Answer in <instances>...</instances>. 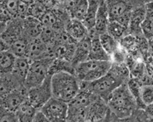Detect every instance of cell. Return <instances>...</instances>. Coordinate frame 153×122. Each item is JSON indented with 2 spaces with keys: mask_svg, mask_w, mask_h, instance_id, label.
<instances>
[{
  "mask_svg": "<svg viewBox=\"0 0 153 122\" xmlns=\"http://www.w3.org/2000/svg\"><path fill=\"white\" fill-rule=\"evenodd\" d=\"M131 11H127V12L124 13L123 14L120 15V16H118V18H116L115 20H113V21H116L119 23V24H121L122 26H125L126 28H127L128 29L130 18H131Z\"/></svg>",
  "mask_w": 153,
  "mask_h": 122,
  "instance_id": "obj_36",
  "label": "cell"
},
{
  "mask_svg": "<svg viewBox=\"0 0 153 122\" xmlns=\"http://www.w3.org/2000/svg\"><path fill=\"white\" fill-rule=\"evenodd\" d=\"M0 121H9V122H17L16 114L0 105Z\"/></svg>",
  "mask_w": 153,
  "mask_h": 122,
  "instance_id": "obj_34",
  "label": "cell"
},
{
  "mask_svg": "<svg viewBox=\"0 0 153 122\" xmlns=\"http://www.w3.org/2000/svg\"><path fill=\"white\" fill-rule=\"evenodd\" d=\"M57 32L58 30H55L54 28L43 26L39 37L48 45H51L55 43Z\"/></svg>",
  "mask_w": 153,
  "mask_h": 122,
  "instance_id": "obj_32",
  "label": "cell"
},
{
  "mask_svg": "<svg viewBox=\"0 0 153 122\" xmlns=\"http://www.w3.org/2000/svg\"><path fill=\"white\" fill-rule=\"evenodd\" d=\"M140 98L145 105L152 104L153 102V86L152 84L143 85L141 87Z\"/></svg>",
  "mask_w": 153,
  "mask_h": 122,
  "instance_id": "obj_33",
  "label": "cell"
},
{
  "mask_svg": "<svg viewBox=\"0 0 153 122\" xmlns=\"http://www.w3.org/2000/svg\"><path fill=\"white\" fill-rule=\"evenodd\" d=\"M12 18V16L9 14L2 1L0 0V21L7 24V22H9Z\"/></svg>",
  "mask_w": 153,
  "mask_h": 122,
  "instance_id": "obj_35",
  "label": "cell"
},
{
  "mask_svg": "<svg viewBox=\"0 0 153 122\" xmlns=\"http://www.w3.org/2000/svg\"><path fill=\"white\" fill-rule=\"evenodd\" d=\"M0 76H1V74H0Z\"/></svg>",
  "mask_w": 153,
  "mask_h": 122,
  "instance_id": "obj_42",
  "label": "cell"
},
{
  "mask_svg": "<svg viewBox=\"0 0 153 122\" xmlns=\"http://www.w3.org/2000/svg\"><path fill=\"white\" fill-rule=\"evenodd\" d=\"M31 60L26 57H16L11 74L19 83L24 86V82L27 76Z\"/></svg>",
  "mask_w": 153,
  "mask_h": 122,
  "instance_id": "obj_20",
  "label": "cell"
},
{
  "mask_svg": "<svg viewBox=\"0 0 153 122\" xmlns=\"http://www.w3.org/2000/svg\"><path fill=\"white\" fill-rule=\"evenodd\" d=\"M0 36L7 43L9 47L17 39L24 36L23 33V19L13 18L7 22L4 31Z\"/></svg>",
  "mask_w": 153,
  "mask_h": 122,
  "instance_id": "obj_11",
  "label": "cell"
},
{
  "mask_svg": "<svg viewBox=\"0 0 153 122\" xmlns=\"http://www.w3.org/2000/svg\"><path fill=\"white\" fill-rule=\"evenodd\" d=\"M48 57L51 56L49 53L48 45L46 43H44L39 37L30 40L28 47V58L30 60H34Z\"/></svg>",
  "mask_w": 153,
  "mask_h": 122,
  "instance_id": "obj_13",
  "label": "cell"
},
{
  "mask_svg": "<svg viewBox=\"0 0 153 122\" xmlns=\"http://www.w3.org/2000/svg\"><path fill=\"white\" fill-rule=\"evenodd\" d=\"M46 10V7L39 0H35L33 3L29 4L28 16L35 17L39 19Z\"/></svg>",
  "mask_w": 153,
  "mask_h": 122,
  "instance_id": "obj_31",
  "label": "cell"
},
{
  "mask_svg": "<svg viewBox=\"0 0 153 122\" xmlns=\"http://www.w3.org/2000/svg\"><path fill=\"white\" fill-rule=\"evenodd\" d=\"M131 77L129 68L126 63H112L108 71L102 77L92 82H87L92 92L106 102L111 93L116 87L127 83Z\"/></svg>",
  "mask_w": 153,
  "mask_h": 122,
  "instance_id": "obj_1",
  "label": "cell"
},
{
  "mask_svg": "<svg viewBox=\"0 0 153 122\" xmlns=\"http://www.w3.org/2000/svg\"><path fill=\"white\" fill-rule=\"evenodd\" d=\"M87 108L68 105L66 121L85 122L87 117Z\"/></svg>",
  "mask_w": 153,
  "mask_h": 122,
  "instance_id": "obj_29",
  "label": "cell"
},
{
  "mask_svg": "<svg viewBox=\"0 0 153 122\" xmlns=\"http://www.w3.org/2000/svg\"><path fill=\"white\" fill-rule=\"evenodd\" d=\"M99 37L103 48L107 52V54L109 55L110 57L111 55L115 51L117 50L120 46L119 42L116 40L115 38L113 37L112 36H111L109 34L107 33H104L101 34V35H99Z\"/></svg>",
  "mask_w": 153,
  "mask_h": 122,
  "instance_id": "obj_28",
  "label": "cell"
},
{
  "mask_svg": "<svg viewBox=\"0 0 153 122\" xmlns=\"http://www.w3.org/2000/svg\"><path fill=\"white\" fill-rule=\"evenodd\" d=\"M43 28V24L37 18L27 16L23 19V33L28 39L32 40L39 37Z\"/></svg>",
  "mask_w": 153,
  "mask_h": 122,
  "instance_id": "obj_17",
  "label": "cell"
},
{
  "mask_svg": "<svg viewBox=\"0 0 153 122\" xmlns=\"http://www.w3.org/2000/svg\"><path fill=\"white\" fill-rule=\"evenodd\" d=\"M115 121H126L137 109L135 98L130 92L127 83L116 87L106 100Z\"/></svg>",
  "mask_w": 153,
  "mask_h": 122,
  "instance_id": "obj_2",
  "label": "cell"
},
{
  "mask_svg": "<svg viewBox=\"0 0 153 122\" xmlns=\"http://www.w3.org/2000/svg\"><path fill=\"white\" fill-rule=\"evenodd\" d=\"M103 0H88V8L85 18L82 23L87 28L89 33H94V28L95 25V19L99 7Z\"/></svg>",
  "mask_w": 153,
  "mask_h": 122,
  "instance_id": "obj_21",
  "label": "cell"
},
{
  "mask_svg": "<svg viewBox=\"0 0 153 122\" xmlns=\"http://www.w3.org/2000/svg\"><path fill=\"white\" fill-rule=\"evenodd\" d=\"M54 60L48 57L38 60H31L28 71L24 82V87L28 90L41 84L48 76L49 68Z\"/></svg>",
  "mask_w": 153,
  "mask_h": 122,
  "instance_id": "obj_5",
  "label": "cell"
},
{
  "mask_svg": "<svg viewBox=\"0 0 153 122\" xmlns=\"http://www.w3.org/2000/svg\"><path fill=\"white\" fill-rule=\"evenodd\" d=\"M146 9L144 20L140 25V29L142 34L145 39L148 42H152V22H153V9L152 2H150L145 4Z\"/></svg>",
  "mask_w": 153,
  "mask_h": 122,
  "instance_id": "obj_22",
  "label": "cell"
},
{
  "mask_svg": "<svg viewBox=\"0 0 153 122\" xmlns=\"http://www.w3.org/2000/svg\"><path fill=\"white\" fill-rule=\"evenodd\" d=\"M109 22L108 10L105 0H103L99 5L95 19V25L94 31L95 33L101 34L106 33V28Z\"/></svg>",
  "mask_w": 153,
  "mask_h": 122,
  "instance_id": "obj_19",
  "label": "cell"
},
{
  "mask_svg": "<svg viewBox=\"0 0 153 122\" xmlns=\"http://www.w3.org/2000/svg\"><path fill=\"white\" fill-rule=\"evenodd\" d=\"M74 68L70 61L54 58L49 68L48 75L52 76L58 72H68L74 74Z\"/></svg>",
  "mask_w": 153,
  "mask_h": 122,
  "instance_id": "obj_26",
  "label": "cell"
},
{
  "mask_svg": "<svg viewBox=\"0 0 153 122\" xmlns=\"http://www.w3.org/2000/svg\"><path fill=\"white\" fill-rule=\"evenodd\" d=\"M27 92L28 90L24 86L19 87L0 99V105L15 113L19 107L27 99Z\"/></svg>",
  "mask_w": 153,
  "mask_h": 122,
  "instance_id": "obj_10",
  "label": "cell"
},
{
  "mask_svg": "<svg viewBox=\"0 0 153 122\" xmlns=\"http://www.w3.org/2000/svg\"><path fill=\"white\" fill-rule=\"evenodd\" d=\"M33 122H48V119L45 117V114H44L43 112H42L40 110H38L36 113L35 114V116H34Z\"/></svg>",
  "mask_w": 153,
  "mask_h": 122,
  "instance_id": "obj_37",
  "label": "cell"
},
{
  "mask_svg": "<svg viewBox=\"0 0 153 122\" xmlns=\"http://www.w3.org/2000/svg\"><path fill=\"white\" fill-rule=\"evenodd\" d=\"M53 97L51 76L48 75L41 84L28 90L27 99L37 110H40Z\"/></svg>",
  "mask_w": 153,
  "mask_h": 122,
  "instance_id": "obj_7",
  "label": "cell"
},
{
  "mask_svg": "<svg viewBox=\"0 0 153 122\" xmlns=\"http://www.w3.org/2000/svg\"><path fill=\"white\" fill-rule=\"evenodd\" d=\"M112 114L104 100L97 98L87 108L86 121H111Z\"/></svg>",
  "mask_w": 153,
  "mask_h": 122,
  "instance_id": "obj_9",
  "label": "cell"
},
{
  "mask_svg": "<svg viewBox=\"0 0 153 122\" xmlns=\"http://www.w3.org/2000/svg\"><path fill=\"white\" fill-rule=\"evenodd\" d=\"M106 33L119 42L122 37L129 33L128 29L116 21H109L106 28Z\"/></svg>",
  "mask_w": 153,
  "mask_h": 122,
  "instance_id": "obj_30",
  "label": "cell"
},
{
  "mask_svg": "<svg viewBox=\"0 0 153 122\" xmlns=\"http://www.w3.org/2000/svg\"><path fill=\"white\" fill-rule=\"evenodd\" d=\"M146 9L145 4H141L134 7L131 11V18L128 26V32L130 34L135 36H143L141 32L140 25L144 20Z\"/></svg>",
  "mask_w": 153,
  "mask_h": 122,
  "instance_id": "obj_12",
  "label": "cell"
},
{
  "mask_svg": "<svg viewBox=\"0 0 153 122\" xmlns=\"http://www.w3.org/2000/svg\"><path fill=\"white\" fill-rule=\"evenodd\" d=\"M30 40L25 36H22L9 45V50L16 57H27L28 43Z\"/></svg>",
  "mask_w": 153,
  "mask_h": 122,
  "instance_id": "obj_27",
  "label": "cell"
},
{
  "mask_svg": "<svg viewBox=\"0 0 153 122\" xmlns=\"http://www.w3.org/2000/svg\"><path fill=\"white\" fill-rule=\"evenodd\" d=\"M91 36L89 35L76 43L75 49L71 60L74 68L76 64L88 60L91 47Z\"/></svg>",
  "mask_w": 153,
  "mask_h": 122,
  "instance_id": "obj_15",
  "label": "cell"
},
{
  "mask_svg": "<svg viewBox=\"0 0 153 122\" xmlns=\"http://www.w3.org/2000/svg\"><path fill=\"white\" fill-rule=\"evenodd\" d=\"M91 36V47L88 60L97 61H111V57L103 48L98 34L92 33Z\"/></svg>",
  "mask_w": 153,
  "mask_h": 122,
  "instance_id": "obj_18",
  "label": "cell"
},
{
  "mask_svg": "<svg viewBox=\"0 0 153 122\" xmlns=\"http://www.w3.org/2000/svg\"><path fill=\"white\" fill-rule=\"evenodd\" d=\"M37 110L26 99L19 107L15 114L19 122H31Z\"/></svg>",
  "mask_w": 153,
  "mask_h": 122,
  "instance_id": "obj_24",
  "label": "cell"
},
{
  "mask_svg": "<svg viewBox=\"0 0 153 122\" xmlns=\"http://www.w3.org/2000/svg\"><path fill=\"white\" fill-rule=\"evenodd\" d=\"M21 86V84L11 73L2 74L0 76V99L3 98L6 95L14 90Z\"/></svg>",
  "mask_w": 153,
  "mask_h": 122,
  "instance_id": "obj_23",
  "label": "cell"
},
{
  "mask_svg": "<svg viewBox=\"0 0 153 122\" xmlns=\"http://www.w3.org/2000/svg\"><path fill=\"white\" fill-rule=\"evenodd\" d=\"M140 1L143 4H148L150 2H152V0H140Z\"/></svg>",
  "mask_w": 153,
  "mask_h": 122,
  "instance_id": "obj_41",
  "label": "cell"
},
{
  "mask_svg": "<svg viewBox=\"0 0 153 122\" xmlns=\"http://www.w3.org/2000/svg\"><path fill=\"white\" fill-rule=\"evenodd\" d=\"M68 103L52 97L40 110L45 114L48 122L66 121Z\"/></svg>",
  "mask_w": 153,
  "mask_h": 122,
  "instance_id": "obj_8",
  "label": "cell"
},
{
  "mask_svg": "<svg viewBox=\"0 0 153 122\" xmlns=\"http://www.w3.org/2000/svg\"><path fill=\"white\" fill-rule=\"evenodd\" d=\"M63 7L71 18L82 21L87 14L88 0H65Z\"/></svg>",
  "mask_w": 153,
  "mask_h": 122,
  "instance_id": "obj_14",
  "label": "cell"
},
{
  "mask_svg": "<svg viewBox=\"0 0 153 122\" xmlns=\"http://www.w3.org/2000/svg\"><path fill=\"white\" fill-rule=\"evenodd\" d=\"M16 57L9 49L0 52V74L11 73Z\"/></svg>",
  "mask_w": 153,
  "mask_h": 122,
  "instance_id": "obj_25",
  "label": "cell"
},
{
  "mask_svg": "<svg viewBox=\"0 0 153 122\" xmlns=\"http://www.w3.org/2000/svg\"><path fill=\"white\" fill-rule=\"evenodd\" d=\"M6 26H7V24L6 23H3L0 21V35L2 34V33L4 31L5 28H6Z\"/></svg>",
  "mask_w": 153,
  "mask_h": 122,
  "instance_id": "obj_39",
  "label": "cell"
},
{
  "mask_svg": "<svg viewBox=\"0 0 153 122\" xmlns=\"http://www.w3.org/2000/svg\"><path fill=\"white\" fill-rule=\"evenodd\" d=\"M70 18L71 17L64 7L56 6L47 9L39 20L43 26L60 30L64 29L65 26Z\"/></svg>",
  "mask_w": 153,
  "mask_h": 122,
  "instance_id": "obj_6",
  "label": "cell"
},
{
  "mask_svg": "<svg viewBox=\"0 0 153 122\" xmlns=\"http://www.w3.org/2000/svg\"><path fill=\"white\" fill-rule=\"evenodd\" d=\"M53 97L68 103L79 90V81L68 72H58L51 76Z\"/></svg>",
  "mask_w": 153,
  "mask_h": 122,
  "instance_id": "obj_3",
  "label": "cell"
},
{
  "mask_svg": "<svg viewBox=\"0 0 153 122\" xmlns=\"http://www.w3.org/2000/svg\"><path fill=\"white\" fill-rule=\"evenodd\" d=\"M65 31L76 42L81 40L89 35V31L82 21L70 18L65 26Z\"/></svg>",
  "mask_w": 153,
  "mask_h": 122,
  "instance_id": "obj_16",
  "label": "cell"
},
{
  "mask_svg": "<svg viewBox=\"0 0 153 122\" xmlns=\"http://www.w3.org/2000/svg\"><path fill=\"white\" fill-rule=\"evenodd\" d=\"M21 1H23V2L28 4H30L31 3H33L35 0H20Z\"/></svg>",
  "mask_w": 153,
  "mask_h": 122,
  "instance_id": "obj_40",
  "label": "cell"
},
{
  "mask_svg": "<svg viewBox=\"0 0 153 122\" xmlns=\"http://www.w3.org/2000/svg\"><path fill=\"white\" fill-rule=\"evenodd\" d=\"M111 66V61L87 60L74 66V74L79 81L92 82L104 76Z\"/></svg>",
  "mask_w": 153,
  "mask_h": 122,
  "instance_id": "obj_4",
  "label": "cell"
},
{
  "mask_svg": "<svg viewBox=\"0 0 153 122\" xmlns=\"http://www.w3.org/2000/svg\"><path fill=\"white\" fill-rule=\"evenodd\" d=\"M8 49H9V45H7V43L0 36V52L5 50H8Z\"/></svg>",
  "mask_w": 153,
  "mask_h": 122,
  "instance_id": "obj_38",
  "label": "cell"
}]
</instances>
